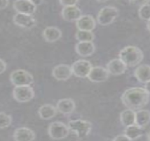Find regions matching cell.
<instances>
[{"label":"cell","instance_id":"7c38bea8","mask_svg":"<svg viewBox=\"0 0 150 141\" xmlns=\"http://www.w3.org/2000/svg\"><path fill=\"white\" fill-rule=\"evenodd\" d=\"M109 73L106 68L100 66H96L93 67L89 73L88 78L93 83H103L107 81L109 78Z\"/></svg>","mask_w":150,"mask_h":141},{"label":"cell","instance_id":"484cf974","mask_svg":"<svg viewBox=\"0 0 150 141\" xmlns=\"http://www.w3.org/2000/svg\"><path fill=\"white\" fill-rule=\"evenodd\" d=\"M75 37L79 42H93L95 35L93 32L77 30L75 34Z\"/></svg>","mask_w":150,"mask_h":141},{"label":"cell","instance_id":"ba28073f","mask_svg":"<svg viewBox=\"0 0 150 141\" xmlns=\"http://www.w3.org/2000/svg\"><path fill=\"white\" fill-rule=\"evenodd\" d=\"M73 75L78 78H88V76L93 68L92 64L89 61L79 59L74 62L72 65Z\"/></svg>","mask_w":150,"mask_h":141},{"label":"cell","instance_id":"e0dca14e","mask_svg":"<svg viewBox=\"0 0 150 141\" xmlns=\"http://www.w3.org/2000/svg\"><path fill=\"white\" fill-rule=\"evenodd\" d=\"M13 138L15 141H33L35 139V133L29 128H18L13 133Z\"/></svg>","mask_w":150,"mask_h":141},{"label":"cell","instance_id":"6da1fadb","mask_svg":"<svg viewBox=\"0 0 150 141\" xmlns=\"http://www.w3.org/2000/svg\"><path fill=\"white\" fill-rule=\"evenodd\" d=\"M150 94L143 87H135L125 90L121 95L123 104L127 109L138 111L149 103Z\"/></svg>","mask_w":150,"mask_h":141},{"label":"cell","instance_id":"ffe728a7","mask_svg":"<svg viewBox=\"0 0 150 141\" xmlns=\"http://www.w3.org/2000/svg\"><path fill=\"white\" fill-rule=\"evenodd\" d=\"M43 37L46 42H55L61 38L62 32L58 28L49 26L44 30Z\"/></svg>","mask_w":150,"mask_h":141},{"label":"cell","instance_id":"3957f363","mask_svg":"<svg viewBox=\"0 0 150 141\" xmlns=\"http://www.w3.org/2000/svg\"><path fill=\"white\" fill-rule=\"evenodd\" d=\"M67 126L69 131L75 133L79 138H83L88 136L92 129L91 123L82 119H76L69 121Z\"/></svg>","mask_w":150,"mask_h":141},{"label":"cell","instance_id":"603a6c76","mask_svg":"<svg viewBox=\"0 0 150 141\" xmlns=\"http://www.w3.org/2000/svg\"><path fill=\"white\" fill-rule=\"evenodd\" d=\"M120 121L125 127L135 124V112L133 110L126 109L121 112Z\"/></svg>","mask_w":150,"mask_h":141},{"label":"cell","instance_id":"7402d4cb","mask_svg":"<svg viewBox=\"0 0 150 141\" xmlns=\"http://www.w3.org/2000/svg\"><path fill=\"white\" fill-rule=\"evenodd\" d=\"M150 123V111L140 110L135 112V124L143 128Z\"/></svg>","mask_w":150,"mask_h":141},{"label":"cell","instance_id":"cb8c5ba5","mask_svg":"<svg viewBox=\"0 0 150 141\" xmlns=\"http://www.w3.org/2000/svg\"><path fill=\"white\" fill-rule=\"evenodd\" d=\"M124 134L131 140H137L143 134V128H140L136 124L131 125L126 127L124 130Z\"/></svg>","mask_w":150,"mask_h":141},{"label":"cell","instance_id":"d6986e66","mask_svg":"<svg viewBox=\"0 0 150 141\" xmlns=\"http://www.w3.org/2000/svg\"><path fill=\"white\" fill-rule=\"evenodd\" d=\"M134 76L140 83L144 84L148 83L150 81V66L147 64L138 66L134 71Z\"/></svg>","mask_w":150,"mask_h":141},{"label":"cell","instance_id":"9a60e30c","mask_svg":"<svg viewBox=\"0 0 150 141\" xmlns=\"http://www.w3.org/2000/svg\"><path fill=\"white\" fill-rule=\"evenodd\" d=\"M76 26L78 30L92 32L96 28V22L92 16L82 15L81 18L76 21Z\"/></svg>","mask_w":150,"mask_h":141},{"label":"cell","instance_id":"4fadbf2b","mask_svg":"<svg viewBox=\"0 0 150 141\" xmlns=\"http://www.w3.org/2000/svg\"><path fill=\"white\" fill-rule=\"evenodd\" d=\"M127 67L124 62L119 59H114L110 60L107 64L106 69L109 74L113 76H120L126 72Z\"/></svg>","mask_w":150,"mask_h":141},{"label":"cell","instance_id":"f546056e","mask_svg":"<svg viewBox=\"0 0 150 141\" xmlns=\"http://www.w3.org/2000/svg\"><path fill=\"white\" fill-rule=\"evenodd\" d=\"M6 70V64L3 59H0V74H3Z\"/></svg>","mask_w":150,"mask_h":141},{"label":"cell","instance_id":"d4e9b609","mask_svg":"<svg viewBox=\"0 0 150 141\" xmlns=\"http://www.w3.org/2000/svg\"><path fill=\"white\" fill-rule=\"evenodd\" d=\"M139 17L143 21L150 20V2L144 1L138 9Z\"/></svg>","mask_w":150,"mask_h":141},{"label":"cell","instance_id":"9c48e42d","mask_svg":"<svg viewBox=\"0 0 150 141\" xmlns=\"http://www.w3.org/2000/svg\"><path fill=\"white\" fill-rule=\"evenodd\" d=\"M13 23L16 26L26 29H31L37 25V20L33 15L16 13L13 18Z\"/></svg>","mask_w":150,"mask_h":141},{"label":"cell","instance_id":"4316f807","mask_svg":"<svg viewBox=\"0 0 150 141\" xmlns=\"http://www.w3.org/2000/svg\"><path fill=\"white\" fill-rule=\"evenodd\" d=\"M12 118L5 112H0V129L8 128L11 124Z\"/></svg>","mask_w":150,"mask_h":141},{"label":"cell","instance_id":"7a4b0ae2","mask_svg":"<svg viewBox=\"0 0 150 141\" xmlns=\"http://www.w3.org/2000/svg\"><path fill=\"white\" fill-rule=\"evenodd\" d=\"M119 59L126 64V67H136L143 60L144 54L140 48L135 46H127L119 52Z\"/></svg>","mask_w":150,"mask_h":141},{"label":"cell","instance_id":"83f0119b","mask_svg":"<svg viewBox=\"0 0 150 141\" xmlns=\"http://www.w3.org/2000/svg\"><path fill=\"white\" fill-rule=\"evenodd\" d=\"M78 2L79 1H76V0H69V1H67V0H62V1H60V4L63 7L76 6V4H77Z\"/></svg>","mask_w":150,"mask_h":141},{"label":"cell","instance_id":"836d02e7","mask_svg":"<svg viewBox=\"0 0 150 141\" xmlns=\"http://www.w3.org/2000/svg\"><path fill=\"white\" fill-rule=\"evenodd\" d=\"M147 140L148 141H150V132L147 134Z\"/></svg>","mask_w":150,"mask_h":141},{"label":"cell","instance_id":"4dcf8cb0","mask_svg":"<svg viewBox=\"0 0 150 141\" xmlns=\"http://www.w3.org/2000/svg\"><path fill=\"white\" fill-rule=\"evenodd\" d=\"M9 1L7 0H0V9H4L8 6Z\"/></svg>","mask_w":150,"mask_h":141},{"label":"cell","instance_id":"8fae6325","mask_svg":"<svg viewBox=\"0 0 150 141\" xmlns=\"http://www.w3.org/2000/svg\"><path fill=\"white\" fill-rule=\"evenodd\" d=\"M72 67L67 64H59L53 68L52 75L57 81H65L70 78L72 76Z\"/></svg>","mask_w":150,"mask_h":141},{"label":"cell","instance_id":"8992f818","mask_svg":"<svg viewBox=\"0 0 150 141\" xmlns=\"http://www.w3.org/2000/svg\"><path fill=\"white\" fill-rule=\"evenodd\" d=\"M48 133L53 140H62L65 138L69 133V129L67 125L60 121H54L49 125Z\"/></svg>","mask_w":150,"mask_h":141},{"label":"cell","instance_id":"5b68a950","mask_svg":"<svg viewBox=\"0 0 150 141\" xmlns=\"http://www.w3.org/2000/svg\"><path fill=\"white\" fill-rule=\"evenodd\" d=\"M118 15H119V10L115 6H105L100 10L97 16V21L101 26H108L115 21Z\"/></svg>","mask_w":150,"mask_h":141},{"label":"cell","instance_id":"5bb4252c","mask_svg":"<svg viewBox=\"0 0 150 141\" xmlns=\"http://www.w3.org/2000/svg\"><path fill=\"white\" fill-rule=\"evenodd\" d=\"M61 16L65 21L73 22L76 21L81 18L82 11L76 6L63 7L61 11Z\"/></svg>","mask_w":150,"mask_h":141},{"label":"cell","instance_id":"2e32d148","mask_svg":"<svg viewBox=\"0 0 150 141\" xmlns=\"http://www.w3.org/2000/svg\"><path fill=\"white\" fill-rule=\"evenodd\" d=\"M76 108L74 101L71 98H63L57 102V110L64 115H69L74 112Z\"/></svg>","mask_w":150,"mask_h":141},{"label":"cell","instance_id":"f1b7e54d","mask_svg":"<svg viewBox=\"0 0 150 141\" xmlns=\"http://www.w3.org/2000/svg\"><path fill=\"white\" fill-rule=\"evenodd\" d=\"M113 141H133L131 140L129 138H128L125 134H121L116 136L114 138Z\"/></svg>","mask_w":150,"mask_h":141},{"label":"cell","instance_id":"1f68e13d","mask_svg":"<svg viewBox=\"0 0 150 141\" xmlns=\"http://www.w3.org/2000/svg\"><path fill=\"white\" fill-rule=\"evenodd\" d=\"M144 89H145L146 91L150 94V81H149L147 83H145V85H144Z\"/></svg>","mask_w":150,"mask_h":141},{"label":"cell","instance_id":"277c9868","mask_svg":"<svg viewBox=\"0 0 150 141\" xmlns=\"http://www.w3.org/2000/svg\"><path fill=\"white\" fill-rule=\"evenodd\" d=\"M10 81L15 87L30 85L34 83V77L30 72L24 69H17L11 72Z\"/></svg>","mask_w":150,"mask_h":141},{"label":"cell","instance_id":"d6a6232c","mask_svg":"<svg viewBox=\"0 0 150 141\" xmlns=\"http://www.w3.org/2000/svg\"><path fill=\"white\" fill-rule=\"evenodd\" d=\"M147 28L148 30H149V31L150 32V20L147 21Z\"/></svg>","mask_w":150,"mask_h":141},{"label":"cell","instance_id":"30bf717a","mask_svg":"<svg viewBox=\"0 0 150 141\" xmlns=\"http://www.w3.org/2000/svg\"><path fill=\"white\" fill-rule=\"evenodd\" d=\"M13 9L17 13L33 15L36 11L37 5L30 0H18L13 3Z\"/></svg>","mask_w":150,"mask_h":141},{"label":"cell","instance_id":"52a82bcc","mask_svg":"<svg viewBox=\"0 0 150 141\" xmlns=\"http://www.w3.org/2000/svg\"><path fill=\"white\" fill-rule=\"evenodd\" d=\"M13 97L20 103L28 102L35 97V91L30 85L16 86L13 90Z\"/></svg>","mask_w":150,"mask_h":141},{"label":"cell","instance_id":"44dd1931","mask_svg":"<svg viewBox=\"0 0 150 141\" xmlns=\"http://www.w3.org/2000/svg\"><path fill=\"white\" fill-rule=\"evenodd\" d=\"M57 112V109L56 107L51 104H46L41 106L39 109L38 114L39 117L44 120H50L56 117Z\"/></svg>","mask_w":150,"mask_h":141},{"label":"cell","instance_id":"ac0fdd59","mask_svg":"<svg viewBox=\"0 0 150 141\" xmlns=\"http://www.w3.org/2000/svg\"><path fill=\"white\" fill-rule=\"evenodd\" d=\"M96 47L93 42H79L75 45V51L80 57H87L95 52Z\"/></svg>","mask_w":150,"mask_h":141}]
</instances>
